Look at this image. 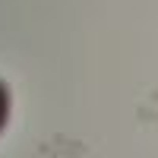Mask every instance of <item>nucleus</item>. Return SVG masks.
I'll return each mask as SVG.
<instances>
[{
  "mask_svg": "<svg viewBox=\"0 0 158 158\" xmlns=\"http://www.w3.org/2000/svg\"><path fill=\"white\" fill-rule=\"evenodd\" d=\"M6 120H10V89H6L3 79H0V130L6 127Z\"/></svg>",
  "mask_w": 158,
  "mask_h": 158,
  "instance_id": "1",
  "label": "nucleus"
}]
</instances>
